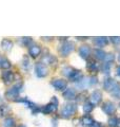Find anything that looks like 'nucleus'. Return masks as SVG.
Instances as JSON below:
<instances>
[{"label": "nucleus", "mask_w": 120, "mask_h": 127, "mask_svg": "<svg viewBox=\"0 0 120 127\" xmlns=\"http://www.w3.org/2000/svg\"><path fill=\"white\" fill-rule=\"evenodd\" d=\"M97 83V78L96 77H84L82 78L81 81H79V83H77V86L78 88H81V89H86L89 87L95 85Z\"/></svg>", "instance_id": "obj_1"}, {"label": "nucleus", "mask_w": 120, "mask_h": 127, "mask_svg": "<svg viewBox=\"0 0 120 127\" xmlns=\"http://www.w3.org/2000/svg\"><path fill=\"white\" fill-rule=\"evenodd\" d=\"M75 47H74V43L71 42V41H65L63 42L61 47H60L59 49V52H60V55H62V56H67L72 51H74Z\"/></svg>", "instance_id": "obj_2"}, {"label": "nucleus", "mask_w": 120, "mask_h": 127, "mask_svg": "<svg viewBox=\"0 0 120 127\" xmlns=\"http://www.w3.org/2000/svg\"><path fill=\"white\" fill-rule=\"evenodd\" d=\"M76 110H77V107H76L75 104H66L64 107H63V109L61 111V116L63 118H70L72 117L73 114L76 112Z\"/></svg>", "instance_id": "obj_3"}, {"label": "nucleus", "mask_w": 120, "mask_h": 127, "mask_svg": "<svg viewBox=\"0 0 120 127\" xmlns=\"http://www.w3.org/2000/svg\"><path fill=\"white\" fill-rule=\"evenodd\" d=\"M20 88H21V85H15V86H13L11 89L7 90V92L5 94L6 97L9 98V100H13V98L18 97L19 92H20Z\"/></svg>", "instance_id": "obj_4"}, {"label": "nucleus", "mask_w": 120, "mask_h": 127, "mask_svg": "<svg viewBox=\"0 0 120 127\" xmlns=\"http://www.w3.org/2000/svg\"><path fill=\"white\" fill-rule=\"evenodd\" d=\"M102 110L104 111L106 114H109V116H112V114L115 112V110H116V106H115L114 103L107 101V102H105V103H103V105H102Z\"/></svg>", "instance_id": "obj_5"}, {"label": "nucleus", "mask_w": 120, "mask_h": 127, "mask_svg": "<svg viewBox=\"0 0 120 127\" xmlns=\"http://www.w3.org/2000/svg\"><path fill=\"white\" fill-rule=\"evenodd\" d=\"M102 100V93L100 92L99 90H95L93 93L91 94V97H90V103L92 105H97L99 104Z\"/></svg>", "instance_id": "obj_6"}, {"label": "nucleus", "mask_w": 120, "mask_h": 127, "mask_svg": "<svg viewBox=\"0 0 120 127\" xmlns=\"http://www.w3.org/2000/svg\"><path fill=\"white\" fill-rule=\"evenodd\" d=\"M35 72L38 77H44L47 74V69L45 68L42 64H37L35 67Z\"/></svg>", "instance_id": "obj_7"}, {"label": "nucleus", "mask_w": 120, "mask_h": 127, "mask_svg": "<svg viewBox=\"0 0 120 127\" xmlns=\"http://www.w3.org/2000/svg\"><path fill=\"white\" fill-rule=\"evenodd\" d=\"M52 86L55 87L57 90H65L66 89V82L64 79H53Z\"/></svg>", "instance_id": "obj_8"}, {"label": "nucleus", "mask_w": 120, "mask_h": 127, "mask_svg": "<svg viewBox=\"0 0 120 127\" xmlns=\"http://www.w3.org/2000/svg\"><path fill=\"white\" fill-rule=\"evenodd\" d=\"M117 86H118V84L114 81V79H112V78H107V79H105V81H104V83H103V87H104V89L106 91H110V92L114 88H116Z\"/></svg>", "instance_id": "obj_9"}, {"label": "nucleus", "mask_w": 120, "mask_h": 127, "mask_svg": "<svg viewBox=\"0 0 120 127\" xmlns=\"http://www.w3.org/2000/svg\"><path fill=\"white\" fill-rule=\"evenodd\" d=\"M63 97L66 100H74L76 97V91L73 88H66L63 91Z\"/></svg>", "instance_id": "obj_10"}, {"label": "nucleus", "mask_w": 120, "mask_h": 127, "mask_svg": "<svg viewBox=\"0 0 120 127\" xmlns=\"http://www.w3.org/2000/svg\"><path fill=\"white\" fill-rule=\"evenodd\" d=\"M90 54H91V49H90L89 46H85V45H84V46L80 47V49H79V55H80V56H81L82 58L89 57Z\"/></svg>", "instance_id": "obj_11"}, {"label": "nucleus", "mask_w": 120, "mask_h": 127, "mask_svg": "<svg viewBox=\"0 0 120 127\" xmlns=\"http://www.w3.org/2000/svg\"><path fill=\"white\" fill-rule=\"evenodd\" d=\"M107 41H109V40H107L106 37H96V38L94 39V43H95V45L97 46V47H100V48H101V47H104L106 43H107Z\"/></svg>", "instance_id": "obj_12"}, {"label": "nucleus", "mask_w": 120, "mask_h": 127, "mask_svg": "<svg viewBox=\"0 0 120 127\" xmlns=\"http://www.w3.org/2000/svg\"><path fill=\"white\" fill-rule=\"evenodd\" d=\"M2 78H3V82H5V84H10L14 78V74L12 71H6V72L2 74Z\"/></svg>", "instance_id": "obj_13"}, {"label": "nucleus", "mask_w": 120, "mask_h": 127, "mask_svg": "<svg viewBox=\"0 0 120 127\" xmlns=\"http://www.w3.org/2000/svg\"><path fill=\"white\" fill-rule=\"evenodd\" d=\"M56 109H57V105H54L53 103H50L49 105L43 107L41 110H42V112H44V113H51V112L56 111Z\"/></svg>", "instance_id": "obj_14"}, {"label": "nucleus", "mask_w": 120, "mask_h": 127, "mask_svg": "<svg viewBox=\"0 0 120 127\" xmlns=\"http://www.w3.org/2000/svg\"><path fill=\"white\" fill-rule=\"evenodd\" d=\"M40 52H41V48H40L39 46H32L30 48V54L33 57H37L40 54Z\"/></svg>", "instance_id": "obj_15"}, {"label": "nucleus", "mask_w": 120, "mask_h": 127, "mask_svg": "<svg viewBox=\"0 0 120 127\" xmlns=\"http://www.w3.org/2000/svg\"><path fill=\"white\" fill-rule=\"evenodd\" d=\"M1 46H2V49L3 50L10 51L12 48H13V42H12L10 39H3L2 42H1Z\"/></svg>", "instance_id": "obj_16"}, {"label": "nucleus", "mask_w": 120, "mask_h": 127, "mask_svg": "<svg viewBox=\"0 0 120 127\" xmlns=\"http://www.w3.org/2000/svg\"><path fill=\"white\" fill-rule=\"evenodd\" d=\"M87 69H89L91 72H97L99 68H98L97 63L92 59V61H90L89 63H87Z\"/></svg>", "instance_id": "obj_17"}, {"label": "nucleus", "mask_w": 120, "mask_h": 127, "mask_svg": "<svg viewBox=\"0 0 120 127\" xmlns=\"http://www.w3.org/2000/svg\"><path fill=\"white\" fill-rule=\"evenodd\" d=\"M11 67V63L5 57L0 56V69H7Z\"/></svg>", "instance_id": "obj_18"}, {"label": "nucleus", "mask_w": 120, "mask_h": 127, "mask_svg": "<svg viewBox=\"0 0 120 127\" xmlns=\"http://www.w3.org/2000/svg\"><path fill=\"white\" fill-rule=\"evenodd\" d=\"M81 122H82V124L85 126H92V124L94 123V120H93V118L90 116H84V117H82Z\"/></svg>", "instance_id": "obj_19"}, {"label": "nucleus", "mask_w": 120, "mask_h": 127, "mask_svg": "<svg viewBox=\"0 0 120 127\" xmlns=\"http://www.w3.org/2000/svg\"><path fill=\"white\" fill-rule=\"evenodd\" d=\"M70 78H71L72 82H78V81H81L82 75H81V73H80V71L75 70V72L72 74V76H71Z\"/></svg>", "instance_id": "obj_20"}, {"label": "nucleus", "mask_w": 120, "mask_h": 127, "mask_svg": "<svg viewBox=\"0 0 120 127\" xmlns=\"http://www.w3.org/2000/svg\"><path fill=\"white\" fill-rule=\"evenodd\" d=\"M74 72H75V70L72 67H65V68L62 69V74H64L65 76H69V77H71Z\"/></svg>", "instance_id": "obj_21"}, {"label": "nucleus", "mask_w": 120, "mask_h": 127, "mask_svg": "<svg viewBox=\"0 0 120 127\" xmlns=\"http://www.w3.org/2000/svg\"><path fill=\"white\" fill-rule=\"evenodd\" d=\"M95 57L97 59H104L105 57V52L100 49H96L95 50Z\"/></svg>", "instance_id": "obj_22"}, {"label": "nucleus", "mask_w": 120, "mask_h": 127, "mask_svg": "<svg viewBox=\"0 0 120 127\" xmlns=\"http://www.w3.org/2000/svg\"><path fill=\"white\" fill-rule=\"evenodd\" d=\"M92 110H93V105L90 102H85L83 104V111H84V113H90Z\"/></svg>", "instance_id": "obj_23"}, {"label": "nucleus", "mask_w": 120, "mask_h": 127, "mask_svg": "<svg viewBox=\"0 0 120 127\" xmlns=\"http://www.w3.org/2000/svg\"><path fill=\"white\" fill-rule=\"evenodd\" d=\"M111 94L113 95L114 97H116V98H119L120 100V86L118 85L116 88H114L113 90L111 91Z\"/></svg>", "instance_id": "obj_24"}, {"label": "nucleus", "mask_w": 120, "mask_h": 127, "mask_svg": "<svg viewBox=\"0 0 120 127\" xmlns=\"http://www.w3.org/2000/svg\"><path fill=\"white\" fill-rule=\"evenodd\" d=\"M107 125H109V127H117V125H118V119L115 118V117L111 118L109 120V122H107Z\"/></svg>", "instance_id": "obj_25"}, {"label": "nucleus", "mask_w": 120, "mask_h": 127, "mask_svg": "<svg viewBox=\"0 0 120 127\" xmlns=\"http://www.w3.org/2000/svg\"><path fill=\"white\" fill-rule=\"evenodd\" d=\"M114 59H115V57H114V55L112 54V53H109V54H105V57H104V63H107V64H111V63H113L114 62Z\"/></svg>", "instance_id": "obj_26"}, {"label": "nucleus", "mask_w": 120, "mask_h": 127, "mask_svg": "<svg viewBox=\"0 0 120 127\" xmlns=\"http://www.w3.org/2000/svg\"><path fill=\"white\" fill-rule=\"evenodd\" d=\"M3 126L4 127H13L14 126V120L11 118H7L4 120V123H3Z\"/></svg>", "instance_id": "obj_27"}, {"label": "nucleus", "mask_w": 120, "mask_h": 127, "mask_svg": "<svg viewBox=\"0 0 120 127\" xmlns=\"http://www.w3.org/2000/svg\"><path fill=\"white\" fill-rule=\"evenodd\" d=\"M9 111H10L9 106H6V105L0 106V116H4V114H6L9 112Z\"/></svg>", "instance_id": "obj_28"}, {"label": "nucleus", "mask_w": 120, "mask_h": 127, "mask_svg": "<svg viewBox=\"0 0 120 127\" xmlns=\"http://www.w3.org/2000/svg\"><path fill=\"white\" fill-rule=\"evenodd\" d=\"M110 67H111V64H107V63L103 64V66H102V71H103V73L109 74V73H110Z\"/></svg>", "instance_id": "obj_29"}, {"label": "nucleus", "mask_w": 120, "mask_h": 127, "mask_svg": "<svg viewBox=\"0 0 120 127\" xmlns=\"http://www.w3.org/2000/svg\"><path fill=\"white\" fill-rule=\"evenodd\" d=\"M111 40L114 45H120V36H116V37H111Z\"/></svg>", "instance_id": "obj_30"}, {"label": "nucleus", "mask_w": 120, "mask_h": 127, "mask_svg": "<svg viewBox=\"0 0 120 127\" xmlns=\"http://www.w3.org/2000/svg\"><path fill=\"white\" fill-rule=\"evenodd\" d=\"M91 127H101V124H100V123H96V122H94L93 124H92Z\"/></svg>", "instance_id": "obj_31"}, {"label": "nucleus", "mask_w": 120, "mask_h": 127, "mask_svg": "<svg viewBox=\"0 0 120 127\" xmlns=\"http://www.w3.org/2000/svg\"><path fill=\"white\" fill-rule=\"evenodd\" d=\"M116 73H117V75H119V76H120V66L117 67V69H116Z\"/></svg>", "instance_id": "obj_32"}, {"label": "nucleus", "mask_w": 120, "mask_h": 127, "mask_svg": "<svg viewBox=\"0 0 120 127\" xmlns=\"http://www.w3.org/2000/svg\"><path fill=\"white\" fill-rule=\"evenodd\" d=\"M117 126H118V127H120V121H119V120H118V125H117Z\"/></svg>", "instance_id": "obj_33"}, {"label": "nucleus", "mask_w": 120, "mask_h": 127, "mask_svg": "<svg viewBox=\"0 0 120 127\" xmlns=\"http://www.w3.org/2000/svg\"><path fill=\"white\" fill-rule=\"evenodd\" d=\"M18 127H24V126H23V125H20V126H18Z\"/></svg>", "instance_id": "obj_34"}, {"label": "nucleus", "mask_w": 120, "mask_h": 127, "mask_svg": "<svg viewBox=\"0 0 120 127\" xmlns=\"http://www.w3.org/2000/svg\"><path fill=\"white\" fill-rule=\"evenodd\" d=\"M118 58H119V61H120V54H119V57Z\"/></svg>", "instance_id": "obj_35"}, {"label": "nucleus", "mask_w": 120, "mask_h": 127, "mask_svg": "<svg viewBox=\"0 0 120 127\" xmlns=\"http://www.w3.org/2000/svg\"><path fill=\"white\" fill-rule=\"evenodd\" d=\"M119 106H120V105H119Z\"/></svg>", "instance_id": "obj_36"}]
</instances>
